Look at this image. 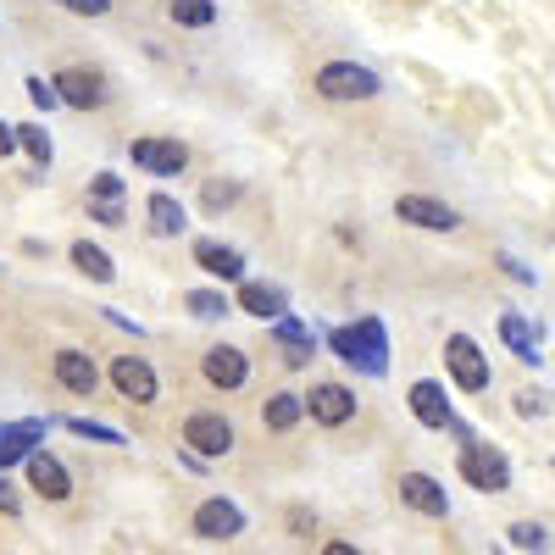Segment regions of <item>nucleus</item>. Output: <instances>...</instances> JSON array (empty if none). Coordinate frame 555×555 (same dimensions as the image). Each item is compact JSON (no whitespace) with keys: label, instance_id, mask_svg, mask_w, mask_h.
<instances>
[{"label":"nucleus","instance_id":"35","mask_svg":"<svg viewBox=\"0 0 555 555\" xmlns=\"http://www.w3.org/2000/svg\"><path fill=\"white\" fill-rule=\"evenodd\" d=\"M517 416H550V395L544 389H522L517 395Z\"/></svg>","mask_w":555,"mask_h":555},{"label":"nucleus","instance_id":"23","mask_svg":"<svg viewBox=\"0 0 555 555\" xmlns=\"http://www.w3.org/2000/svg\"><path fill=\"white\" fill-rule=\"evenodd\" d=\"M300 423H306V405H300L295 389H278V395L261 400V428L267 434H295Z\"/></svg>","mask_w":555,"mask_h":555},{"label":"nucleus","instance_id":"18","mask_svg":"<svg viewBox=\"0 0 555 555\" xmlns=\"http://www.w3.org/2000/svg\"><path fill=\"white\" fill-rule=\"evenodd\" d=\"M267 328H272V345H278V356H284V366H311V356H317V328L311 322H300L289 311V317L267 322Z\"/></svg>","mask_w":555,"mask_h":555},{"label":"nucleus","instance_id":"24","mask_svg":"<svg viewBox=\"0 0 555 555\" xmlns=\"http://www.w3.org/2000/svg\"><path fill=\"white\" fill-rule=\"evenodd\" d=\"M12 133H17V151H23L39 172L56 162V139H51V128H44L39 117H34V122H12Z\"/></svg>","mask_w":555,"mask_h":555},{"label":"nucleus","instance_id":"10","mask_svg":"<svg viewBox=\"0 0 555 555\" xmlns=\"http://www.w3.org/2000/svg\"><path fill=\"white\" fill-rule=\"evenodd\" d=\"M190 533H195V539H211V544L240 539V533H245V512H240V500H228V494L201 500V505H195V517H190Z\"/></svg>","mask_w":555,"mask_h":555},{"label":"nucleus","instance_id":"15","mask_svg":"<svg viewBox=\"0 0 555 555\" xmlns=\"http://www.w3.org/2000/svg\"><path fill=\"white\" fill-rule=\"evenodd\" d=\"M405 405H411V416L423 428H434V434H444L450 428V416H455V405H450V389L439 384V378H416L411 389H405Z\"/></svg>","mask_w":555,"mask_h":555},{"label":"nucleus","instance_id":"14","mask_svg":"<svg viewBox=\"0 0 555 555\" xmlns=\"http://www.w3.org/2000/svg\"><path fill=\"white\" fill-rule=\"evenodd\" d=\"M395 217L411 222V228H423V234H455V228H461V211L444 206V201H434V195H400L395 201Z\"/></svg>","mask_w":555,"mask_h":555},{"label":"nucleus","instance_id":"21","mask_svg":"<svg viewBox=\"0 0 555 555\" xmlns=\"http://www.w3.org/2000/svg\"><path fill=\"white\" fill-rule=\"evenodd\" d=\"M539 339H544V328H533V322H528L522 311H500V345L512 350L522 366H544V356H539Z\"/></svg>","mask_w":555,"mask_h":555},{"label":"nucleus","instance_id":"1","mask_svg":"<svg viewBox=\"0 0 555 555\" xmlns=\"http://www.w3.org/2000/svg\"><path fill=\"white\" fill-rule=\"evenodd\" d=\"M322 339H328V350L345 366H356L361 378H384L389 373V328H384V317L366 311V317L345 322V328H328Z\"/></svg>","mask_w":555,"mask_h":555},{"label":"nucleus","instance_id":"3","mask_svg":"<svg viewBox=\"0 0 555 555\" xmlns=\"http://www.w3.org/2000/svg\"><path fill=\"white\" fill-rule=\"evenodd\" d=\"M317 95L322 101H378L384 78L361 62H322L317 67Z\"/></svg>","mask_w":555,"mask_h":555},{"label":"nucleus","instance_id":"34","mask_svg":"<svg viewBox=\"0 0 555 555\" xmlns=\"http://www.w3.org/2000/svg\"><path fill=\"white\" fill-rule=\"evenodd\" d=\"M240 201V183H206V211H222Z\"/></svg>","mask_w":555,"mask_h":555},{"label":"nucleus","instance_id":"13","mask_svg":"<svg viewBox=\"0 0 555 555\" xmlns=\"http://www.w3.org/2000/svg\"><path fill=\"white\" fill-rule=\"evenodd\" d=\"M201 378L211 384V389H245L250 384V356L240 350V345H211L206 356H201Z\"/></svg>","mask_w":555,"mask_h":555},{"label":"nucleus","instance_id":"28","mask_svg":"<svg viewBox=\"0 0 555 555\" xmlns=\"http://www.w3.org/2000/svg\"><path fill=\"white\" fill-rule=\"evenodd\" d=\"M73 439H89V444H128L122 439V428H112V423H95V416H67L62 423Z\"/></svg>","mask_w":555,"mask_h":555},{"label":"nucleus","instance_id":"22","mask_svg":"<svg viewBox=\"0 0 555 555\" xmlns=\"http://www.w3.org/2000/svg\"><path fill=\"white\" fill-rule=\"evenodd\" d=\"M145 222H151L156 240H178V234H190V206H183L178 195H167V190H156L145 201Z\"/></svg>","mask_w":555,"mask_h":555},{"label":"nucleus","instance_id":"27","mask_svg":"<svg viewBox=\"0 0 555 555\" xmlns=\"http://www.w3.org/2000/svg\"><path fill=\"white\" fill-rule=\"evenodd\" d=\"M183 311H190L195 322H222L234 306H228L222 289H190V295H183Z\"/></svg>","mask_w":555,"mask_h":555},{"label":"nucleus","instance_id":"9","mask_svg":"<svg viewBox=\"0 0 555 555\" xmlns=\"http://www.w3.org/2000/svg\"><path fill=\"white\" fill-rule=\"evenodd\" d=\"M112 389L128 400V405H156L162 400V378L145 356H112Z\"/></svg>","mask_w":555,"mask_h":555},{"label":"nucleus","instance_id":"19","mask_svg":"<svg viewBox=\"0 0 555 555\" xmlns=\"http://www.w3.org/2000/svg\"><path fill=\"white\" fill-rule=\"evenodd\" d=\"M228 306L245 311V317H256V322H278V317H289V289H284V284H256V278H245L240 295L228 300Z\"/></svg>","mask_w":555,"mask_h":555},{"label":"nucleus","instance_id":"40","mask_svg":"<svg viewBox=\"0 0 555 555\" xmlns=\"http://www.w3.org/2000/svg\"><path fill=\"white\" fill-rule=\"evenodd\" d=\"M7 156H17V133H12L7 117H0V162H7Z\"/></svg>","mask_w":555,"mask_h":555},{"label":"nucleus","instance_id":"6","mask_svg":"<svg viewBox=\"0 0 555 555\" xmlns=\"http://www.w3.org/2000/svg\"><path fill=\"white\" fill-rule=\"evenodd\" d=\"M128 162L139 172H151V178H178L183 167H190V145H183L178 133H145V139L128 145Z\"/></svg>","mask_w":555,"mask_h":555},{"label":"nucleus","instance_id":"16","mask_svg":"<svg viewBox=\"0 0 555 555\" xmlns=\"http://www.w3.org/2000/svg\"><path fill=\"white\" fill-rule=\"evenodd\" d=\"M51 373H56V384L67 389V395H95L101 389V366H95V356L89 350H73V345H62L56 356H51Z\"/></svg>","mask_w":555,"mask_h":555},{"label":"nucleus","instance_id":"37","mask_svg":"<svg viewBox=\"0 0 555 555\" xmlns=\"http://www.w3.org/2000/svg\"><path fill=\"white\" fill-rule=\"evenodd\" d=\"M23 512V494H17V483L0 473V517H17Z\"/></svg>","mask_w":555,"mask_h":555},{"label":"nucleus","instance_id":"11","mask_svg":"<svg viewBox=\"0 0 555 555\" xmlns=\"http://www.w3.org/2000/svg\"><path fill=\"white\" fill-rule=\"evenodd\" d=\"M51 428H56V416H17V423H0V473L28 461L34 450H44Z\"/></svg>","mask_w":555,"mask_h":555},{"label":"nucleus","instance_id":"20","mask_svg":"<svg viewBox=\"0 0 555 555\" xmlns=\"http://www.w3.org/2000/svg\"><path fill=\"white\" fill-rule=\"evenodd\" d=\"M400 500L416 517H450V494L434 473H400Z\"/></svg>","mask_w":555,"mask_h":555},{"label":"nucleus","instance_id":"31","mask_svg":"<svg viewBox=\"0 0 555 555\" xmlns=\"http://www.w3.org/2000/svg\"><path fill=\"white\" fill-rule=\"evenodd\" d=\"M23 89H28V101H34L39 112H56V106H62V101H56V89H51V78H39V73H28Z\"/></svg>","mask_w":555,"mask_h":555},{"label":"nucleus","instance_id":"36","mask_svg":"<svg viewBox=\"0 0 555 555\" xmlns=\"http://www.w3.org/2000/svg\"><path fill=\"white\" fill-rule=\"evenodd\" d=\"M62 12H73V17H106L112 12V0H56Z\"/></svg>","mask_w":555,"mask_h":555},{"label":"nucleus","instance_id":"17","mask_svg":"<svg viewBox=\"0 0 555 555\" xmlns=\"http://www.w3.org/2000/svg\"><path fill=\"white\" fill-rule=\"evenodd\" d=\"M195 267L206 278H217V284H245V250L240 245H222V240H195L190 245Z\"/></svg>","mask_w":555,"mask_h":555},{"label":"nucleus","instance_id":"29","mask_svg":"<svg viewBox=\"0 0 555 555\" xmlns=\"http://www.w3.org/2000/svg\"><path fill=\"white\" fill-rule=\"evenodd\" d=\"M89 201H117V206H128V178L122 172H95V178H89Z\"/></svg>","mask_w":555,"mask_h":555},{"label":"nucleus","instance_id":"8","mask_svg":"<svg viewBox=\"0 0 555 555\" xmlns=\"http://www.w3.org/2000/svg\"><path fill=\"white\" fill-rule=\"evenodd\" d=\"M300 405H306V416L317 428H345L350 416H356V389L350 384H339V378H322V384H311V395H300Z\"/></svg>","mask_w":555,"mask_h":555},{"label":"nucleus","instance_id":"4","mask_svg":"<svg viewBox=\"0 0 555 555\" xmlns=\"http://www.w3.org/2000/svg\"><path fill=\"white\" fill-rule=\"evenodd\" d=\"M444 373H450V384L461 395H483L494 384V366H489V356H483V345L473 334H450L444 339Z\"/></svg>","mask_w":555,"mask_h":555},{"label":"nucleus","instance_id":"39","mask_svg":"<svg viewBox=\"0 0 555 555\" xmlns=\"http://www.w3.org/2000/svg\"><path fill=\"white\" fill-rule=\"evenodd\" d=\"M289 533H295V539H306V533H317V517L306 512V505H295V512H289Z\"/></svg>","mask_w":555,"mask_h":555},{"label":"nucleus","instance_id":"41","mask_svg":"<svg viewBox=\"0 0 555 555\" xmlns=\"http://www.w3.org/2000/svg\"><path fill=\"white\" fill-rule=\"evenodd\" d=\"M322 555H361L350 539H334V544H322Z\"/></svg>","mask_w":555,"mask_h":555},{"label":"nucleus","instance_id":"33","mask_svg":"<svg viewBox=\"0 0 555 555\" xmlns=\"http://www.w3.org/2000/svg\"><path fill=\"white\" fill-rule=\"evenodd\" d=\"M494 261H500V272H505V278H512V284H528V289L539 284V272H533L528 261H517V256H505V250H500Z\"/></svg>","mask_w":555,"mask_h":555},{"label":"nucleus","instance_id":"32","mask_svg":"<svg viewBox=\"0 0 555 555\" xmlns=\"http://www.w3.org/2000/svg\"><path fill=\"white\" fill-rule=\"evenodd\" d=\"M89 222H101V228H122V222H128V206H117V201H89Z\"/></svg>","mask_w":555,"mask_h":555},{"label":"nucleus","instance_id":"12","mask_svg":"<svg viewBox=\"0 0 555 555\" xmlns=\"http://www.w3.org/2000/svg\"><path fill=\"white\" fill-rule=\"evenodd\" d=\"M23 467H28V489H34L39 500H51V505L73 500V473H67V461H62L56 450H34Z\"/></svg>","mask_w":555,"mask_h":555},{"label":"nucleus","instance_id":"30","mask_svg":"<svg viewBox=\"0 0 555 555\" xmlns=\"http://www.w3.org/2000/svg\"><path fill=\"white\" fill-rule=\"evenodd\" d=\"M505 533H512V544H517V550H533V555H544V550H550V528H544V522H512Z\"/></svg>","mask_w":555,"mask_h":555},{"label":"nucleus","instance_id":"2","mask_svg":"<svg viewBox=\"0 0 555 555\" xmlns=\"http://www.w3.org/2000/svg\"><path fill=\"white\" fill-rule=\"evenodd\" d=\"M455 467H461V478H467L478 494H505V489H512V461H505V450L489 444V439H478V434L461 444Z\"/></svg>","mask_w":555,"mask_h":555},{"label":"nucleus","instance_id":"5","mask_svg":"<svg viewBox=\"0 0 555 555\" xmlns=\"http://www.w3.org/2000/svg\"><path fill=\"white\" fill-rule=\"evenodd\" d=\"M234 444H240V434L222 411H190L183 416V450L195 461H222V455H234Z\"/></svg>","mask_w":555,"mask_h":555},{"label":"nucleus","instance_id":"26","mask_svg":"<svg viewBox=\"0 0 555 555\" xmlns=\"http://www.w3.org/2000/svg\"><path fill=\"white\" fill-rule=\"evenodd\" d=\"M167 17L178 28H211L217 23V0H167Z\"/></svg>","mask_w":555,"mask_h":555},{"label":"nucleus","instance_id":"42","mask_svg":"<svg viewBox=\"0 0 555 555\" xmlns=\"http://www.w3.org/2000/svg\"><path fill=\"white\" fill-rule=\"evenodd\" d=\"M494 555H505V550H494Z\"/></svg>","mask_w":555,"mask_h":555},{"label":"nucleus","instance_id":"25","mask_svg":"<svg viewBox=\"0 0 555 555\" xmlns=\"http://www.w3.org/2000/svg\"><path fill=\"white\" fill-rule=\"evenodd\" d=\"M67 256H73V267L89 278V284H112V278H117V261H112L101 245H89V240H78Z\"/></svg>","mask_w":555,"mask_h":555},{"label":"nucleus","instance_id":"7","mask_svg":"<svg viewBox=\"0 0 555 555\" xmlns=\"http://www.w3.org/2000/svg\"><path fill=\"white\" fill-rule=\"evenodd\" d=\"M51 89H56V101L73 106V112H101L112 101V83H106L101 67H62L51 78Z\"/></svg>","mask_w":555,"mask_h":555},{"label":"nucleus","instance_id":"38","mask_svg":"<svg viewBox=\"0 0 555 555\" xmlns=\"http://www.w3.org/2000/svg\"><path fill=\"white\" fill-rule=\"evenodd\" d=\"M106 311V322H112V328H122V334H133V339H145V322H133L128 311H117V306H101Z\"/></svg>","mask_w":555,"mask_h":555}]
</instances>
